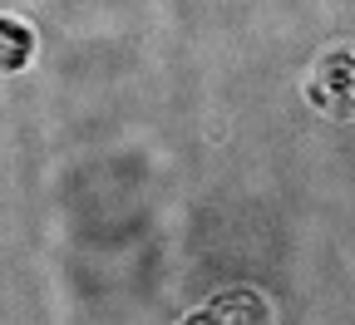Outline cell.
Listing matches in <instances>:
<instances>
[{
  "label": "cell",
  "mask_w": 355,
  "mask_h": 325,
  "mask_svg": "<svg viewBox=\"0 0 355 325\" xmlns=\"http://www.w3.org/2000/svg\"><path fill=\"white\" fill-rule=\"evenodd\" d=\"M183 325H222V320H217V315H188Z\"/></svg>",
  "instance_id": "cell-3"
},
{
  "label": "cell",
  "mask_w": 355,
  "mask_h": 325,
  "mask_svg": "<svg viewBox=\"0 0 355 325\" xmlns=\"http://www.w3.org/2000/svg\"><path fill=\"white\" fill-rule=\"evenodd\" d=\"M35 60V30L15 15H0V74H20Z\"/></svg>",
  "instance_id": "cell-2"
},
{
  "label": "cell",
  "mask_w": 355,
  "mask_h": 325,
  "mask_svg": "<svg viewBox=\"0 0 355 325\" xmlns=\"http://www.w3.org/2000/svg\"><path fill=\"white\" fill-rule=\"evenodd\" d=\"M306 99L316 104L321 114H355V50H331L316 60V69H311L306 79Z\"/></svg>",
  "instance_id": "cell-1"
}]
</instances>
